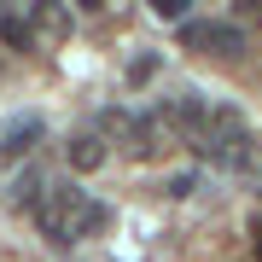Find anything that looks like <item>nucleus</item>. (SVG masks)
I'll return each mask as SVG.
<instances>
[{
	"label": "nucleus",
	"mask_w": 262,
	"mask_h": 262,
	"mask_svg": "<svg viewBox=\"0 0 262 262\" xmlns=\"http://www.w3.org/2000/svg\"><path fill=\"white\" fill-rule=\"evenodd\" d=\"M35 222L53 245H76L105 222V204H94L82 187H47V198L35 204Z\"/></svg>",
	"instance_id": "1"
},
{
	"label": "nucleus",
	"mask_w": 262,
	"mask_h": 262,
	"mask_svg": "<svg viewBox=\"0 0 262 262\" xmlns=\"http://www.w3.org/2000/svg\"><path fill=\"white\" fill-rule=\"evenodd\" d=\"M192 146L204 151V158H215V163H239L245 146H251L245 117L233 111V105H215V99H210V117H204V128L192 134Z\"/></svg>",
	"instance_id": "2"
},
{
	"label": "nucleus",
	"mask_w": 262,
	"mask_h": 262,
	"mask_svg": "<svg viewBox=\"0 0 262 262\" xmlns=\"http://www.w3.org/2000/svg\"><path fill=\"white\" fill-rule=\"evenodd\" d=\"M187 47L192 53H215V58H233V53H245V29L222 24V18H192L187 24Z\"/></svg>",
	"instance_id": "3"
},
{
	"label": "nucleus",
	"mask_w": 262,
	"mask_h": 262,
	"mask_svg": "<svg viewBox=\"0 0 262 262\" xmlns=\"http://www.w3.org/2000/svg\"><path fill=\"white\" fill-rule=\"evenodd\" d=\"M64 158H70V169H76V175H94V169L105 163V134H94V128H82V134H70V146H64Z\"/></svg>",
	"instance_id": "4"
},
{
	"label": "nucleus",
	"mask_w": 262,
	"mask_h": 262,
	"mask_svg": "<svg viewBox=\"0 0 262 262\" xmlns=\"http://www.w3.org/2000/svg\"><path fill=\"white\" fill-rule=\"evenodd\" d=\"M35 140H41V122H35V117H18L6 134H0V151H6V158H24Z\"/></svg>",
	"instance_id": "5"
},
{
	"label": "nucleus",
	"mask_w": 262,
	"mask_h": 262,
	"mask_svg": "<svg viewBox=\"0 0 262 262\" xmlns=\"http://www.w3.org/2000/svg\"><path fill=\"white\" fill-rule=\"evenodd\" d=\"M0 41H6V47H18V53H29L35 29H29V18H0Z\"/></svg>",
	"instance_id": "6"
},
{
	"label": "nucleus",
	"mask_w": 262,
	"mask_h": 262,
	"mask_svg": "<svg viewBox=\"0 0 262 262\" xmlns=\"http://www.w3.org/2000/svg\"><path fill=\"white\" fill-rule=\"evenodd\" d=\"M151 70H158V58H134V64H128V82H146Z\"/></svg>",
	"instance_id": "7"
},
{
	"label": "nucleus",
	"mask_w": 262,
	"mask_h": 262,
	"mask_svg": "<svg viewBox=\"0 0 262 262\" xmlns=\"http://www.w3.org/2000/svg\"><path fill=\"white\" fill-rule=\"evenodd\" d=\"M151 6H158V18H181V12H187V0H151Z\"/></svg>",
	"instance_id": "8"
},
{
	"label": "nucleus",
	"mask_w": 262,
	"mask_h": 262,
	"mask_svg": "<svg viewBox=\"0 0 262 262\" xmlns=\"http://www.w3.org/2000/svg\"><path fill=\"white\" fill-rule=\"evenodd\" d=\"M256 256H262V222H256Z\"/></svg>",
	"instance_id": "9"
}]
</instances>
